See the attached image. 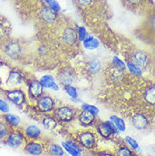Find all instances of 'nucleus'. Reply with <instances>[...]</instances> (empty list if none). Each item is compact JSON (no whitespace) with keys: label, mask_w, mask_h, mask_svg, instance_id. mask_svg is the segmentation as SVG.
Returning a JSON list of instances; mask_svg holds the SVG:
<instances>
[{"label":"nucleus","mask_w":155,"mask_h":156,"mask_svg":"<svg viewBox=\"0 0 155 156\" xmlns=\"http://www.w3.org/2000/svg\"><path fill=\"white\" fill-rule=\"evenodd\" d=\"M125 1L131 4H139V3H141L142 0H125Z\"/></svg>","instance_id":"39"},{"label":"nucleus","mask_w":155,"mask_h":156,"mask_svg":"<svg viewBox=\"0 0 155 156\" xmlns=\"http://www.w3.org/2000/svg\"><path fill=\"white\" fill-rule=\"evenodd\" d=\"M125 142L127 143L128 144L131 146V148H132V149H138V148H139V144H138V143H137L134 138H132V136H126L125 137Z\"/></svg>","instance_id":"34"},{"label":"nucleus","mask_w":155,"mask_h":156,"mask_svg":"<svg viewBox=\"0 0 155 156\" xmlns=\"http://www.w3.org/2000/svg\"><path fill=\"white\" fill-rule=\"evenodd\" d=\"M84 43V47L86 49H89V50H93L95 48H97L99 46V43L97 39L94 38L93 37H88L83 41Z\"/></svg>","instance_id":"21"},{"label":"nucleus","mask_w":155,"mask_h":156,"mask_svg":"<svg viewBox=\"0 0 155 156\" xmlns=\"http://www.w3.org/2000/svg\"><path fill=\"white\" fill-rule=\"evenodd\" d=\"M22 82V76L17 71H11L7 79V84L9 86H18Z\"/></svg>","instance_id":"17"},{"label":"nucleus","mask_w":155,"mask_h":156,"mask_svg":"<svg viewBox=\"0 0 155 156\" xmlns=\"http://www.w3.org/2000/svg\"><path fill=\"white\" fill-rule=\"evenodd\" d=\"M132 122L134 127L137 130H144L148 126V120L143 114H136L132 116Z\"/></svg>","instance_id":"7"},{"label":"nucleus","mask_w":155,"mask_h":156,"mask_svg":"<svg viewBox=\"0 0 155 156\" xmlns=\"http://www.w3.org/2000/svg\"><path fill=\"white\" fill-rule=\"evenodd\" d=\"M82 108L83 109V110H86L87 112H90L93 115H94L95 116L98 115L99 113V109L98 108H97L96 106L91 105H88V104H83L82 105Z\"/></svg>","instance_id":"31"},{"label":"nucleus","mask_w":155,"mask_h":156,"mask_svg":"<svg viewBox=\"0 0 155 156\" xmlns=\"http://www.w3.org/2000/svg\"><path fill=\"white\" fill-rule=\"evenodd\" d=\"M97 133L104 138H109L114 134H118L119 130L111 121H107L105 122H101L97 126Z\"/></svg>","instance_id":"1"},{"label":"nucleus","mask_w":155,"mask_h":156,"mask_svg":"<svg viewBox=\"0 0 155 156\" xmlns=\"http://www.w3.org/2000/svg\"><path fill=\"white\" fill-rule=\"evenodd\" d=\"M67 143H68L71 147H73L74 148H76V150H78L79 152H81V151H82V150H81V148H80V147L78 146V144H76V143H74V142H72V141H71V142H70V141H68Z\"/></svg>","instance_id":"38"},{"label":"nucleus","mask_w":155,"mask_h":156,"mask_svg":"<svg viewBox=\"0 0 155 156\" xmlns=\"http://www.w3.org/2000/svg\"><path fill=\"white\" fill-rule=\"evenodd\" d=\"M49 153L55 156H64L65 154V151L62 147L56 144H53L49 146Z\"/></svg>","instance_id":"25"},{"label":"nucleus","mask_w":155,"mask_h":156,"mask_svg":"<svg viewBox=\"0 0 155 156\" xmlns=\"http://www.w3.org/2000/svg\"><path fill=\"white\" fill-rule=\"evenodd\" d=\"M46 2L48 5L49 6V8H51L53 10H55V12L59 11L61 9V7L56 0H44Z\"/></svg>","instance_id":"33"},{"label":"nucleus","mask_w":155,"mask_h":156,"mask_svg":"<svg viewBox=\"0 0 155 156\" xmlns=\"http://www.w3.org/2000/svg\"><path fill=\"white\" fill-rule=\"evenodd\" d=\"M63 40L66 44H75L77 40V36L76 31L72 28H66L63 34Z\"/></svg>","instance_id":"15"},{"label":"nucleus","mask_w":155,"mask_h":156,"mask_svg":"<svg viewBox=\"0 0 155 156\" xmlns=\"http://www.w3.org/2000/svg\"><path fill=\"white\" fill-rule=\"evenodd\" d=\"M25 134H26V136H27L28 138L37 139L41 135V130L37 126H28L26 128V130H25Z\"/></svg>","instance_id":"18"},{"label":"nucleus","mask_w":155,"mask_h":156,"mask_svg":"<svg viewBox=\"0 0 155 156\" xmlns=\"http://www.w3.org/2000/svg\"><path fill=\"white\" fill-rule=\"evenodd\" d=\"M83 156H85V155H83Z\"/></svg>","instance_id":"41"},{"label":"nucleus","mask_w":155,"mask_h":156,"mask_svg":"<svg viewBox=\"0 0 155 156\" xmlns=\"http://www.w3.org/2000/svg\"><path fill=\"white\" fill-rule=\"evenodd\" d=\"M41 17L43 18V20L45 22L51 23L56 19L57 15H56V12L55 10H53L51 8L45 7L41 10Z\"/></svg>","instance_id":"16"},{"label":"nucleus","mask_w":155,"mask_h":156,"mask_svg":"<svg viewBox=\"0 0 155 156\" xmlns=\"http://www.w3.org/2000/svg\"><path fill=\"white\" fill-rule=\"evenodd\" d=\"M56 116L59 121L64 122H69L73 120L75 116V111L71 107L61 106L56 110Z\"/></svg>","instance_id":"4"},{"label":"nucleus","mask_w":155,"mask_h":156,"mask_svg":"<svg viewBox=\"0 0 155 156\" xmlns=\"http://www.w3.org/2000/svg\"><path fill=\"white\" fill-rule=\"evenodd\" d=\"M101 68H102V64H101L100 60H98V59H93L88 65V69L92 74L98 73L101 70Z\"/></svg>","instance_id":"23"},{"label":"nucleus","mask_w":155,"mask_h":156,"mask_svg":"<svg viewBox=\"0 0 155 156\" xmlns=\"http://www.w3.org/2000/svg\"><path fill=\"white\" fill-rule=\"evenodd\" d=\"M125 66H126V68H128V70H130L132 74L138 76H141L142 74H143L142 68L138 66L137 65H136L135 63L132 62V61H127Z\"/></svg>","instance_id":"24"},{"label":"nucleus","mask_w":155,"mask_h":156,"mask_svg":"<svg viewBox=\"0 0 155 156\" xmlns=\"http://www.w3.org/2000/svg\"><path fill=\"white\" fill-rule=\"evenodd\" d=\"M5 121L9 126L11 127H17L20 124V118L14 114H6L5 115Z\"/></svg>","instance_id":"19"},{"label":"nucleus","mask_w":155,"mask_h":156,"mask_svg":"<svg viewBox=\"0 0 155 156\" xmlns=\"http://www.w3.org/2000/svg\"><path fill=\"white\" fill-rule=\"evenodd\" d=\"M5 53L11 58H17L21 53V48L18 43L11 42L5 48Z\"/></svg>","instance_id":"9"},{"label":"nucleus","mask_w":155,"mask_h":156,"mask_svg":"<svg viewBox=\"0 0 155 156\" xmlns=\"http://www.w3.org/2000/svg\"><path fill=\"white\" fill-rule=\"evenodd\" d=\"M154 87H150L145 93V99L150 105H154Z\"/></svg>","instance_id":"26"},{"label":"nucleus","mask_w":155,"mask_h":156,"mask_svg":"<svg viewBox=\"0 0 155 156\" xmlns=\"http://www.w3.org/2000/svg\"><path fill=\"white\" fill-rule=\"evenodd\" d=\"M25 136L24 134L18 131H13L9 133L6 139L7 144L11 148H19L23 144Z\"/></svg>","instance_id":"3"},{"label":"nucleus","mask_w":155,"mask_h":156,"mask_svg":"<svg viewBox=\"0 0 155 156\" xmlns=\"http://www.w3.org/2000/svg\"><path fill=\"white\" fill-rule=\"evenodd\" d=\"M9 110V107L8 104L4 100L0 99V111L3 113H7Z\"/></svg>","instance_id":"36"},{"label":"nucleus","mask_w":155,"mask_h":156,"mask_svg":"<svg viewBox=\"0 0 155 156\" xmlns=\"http://www.w3.org/2000/svg\"><path fill=\"white\" fill-rule=\"evenodd\" d=\"M75 79L76 76L74 72L70 70H65L64 71H61L58 75V80L64 86L71 85L75 82Z\"/></svg>","instance_id":"11"},{"label":"nucleus","mask_w":155,"mask_h":156,"mask_svg":"<svg viewBox=\"0 0 155 156\" xmlns=\"http://www.w3.org/2000/svg\"><path fill=\"white\" fill-rule=\"evenodd\" d=\"M62 146L63 148H65V150L66 152L68 153L69 154H70L71 156H81V152H79L76 148L71 147L67 142H63Z\"/></svg>","instance_id":"27"},{"label":"nucleus","mask_w":155,"mask_h":156,"mask_svg":"<svg viewBox=\"0 0 155 156\" xmlns=\"http://www.w3.org/2000/svg\"><path fill=\"white\" fill-rule=\"evenodd\" d=\"M112 62L117 70H120V71H125V70H126V66H125V63L119 58L114 57L112 59Z\"/></svg>","instance_id":"30"},{"label":"nucleus","mask_w":155,"mask_h":156,"mask_svg":"<svg viewBox=\"0 0 155 156\" xmlns=\"http://www.w3.org/2000/svg\"><path fill=\"white\" fill-rule=\"evenodd\" d=\"M9 133V128L8 124L4 121H0V139H3L8 136Z\"/></svg>","instance_id":"29"},{"label":"nucleus","mask_w":155,"mask_h":156,"mask_svg":"<svg viewBox=\"0 0 155 156\" xmlns=\"http://www.w3.org/2000/svg\"><path fill=\"white\" fill-rule=\"evenodd\" d=\"M64 89L65 90V92L67 93V94H68L71 98H73V99L77 98L78 94L77 90L76 89V87H74L71 86V85H65V86H64Z\"/></svg>","instance_id":"28"},{"label":"nucleus","mask_w":155,"mask_h":156,"mask_svg":"<svg viewBox=\"0 0 155 156\" xmlns=\"http://www.w3.org/2000/svg\"><path fill=\"white\" fill-rule=\"evenodd\" d=\"M43 124L47 130H54L57 127V121L54 117L47 115L43 119Z\"/></svg>","instance_id":"20"},{"label":"nucleus","mask_w":155,"mask_h":156,"mask_svg":"<svg viewBox=\"0 0 155 156\" xmlns=\"http://www.w3.org/2000/svg\"><path fill=\"white\" fill-rule=\"evenodd\" d=\"M40 83L42 84L43 87L46 88H51V89L55 90V91H58V87L55 82V78L51 75H46L40 79Z\"/></svg>","instance_id":"14"},{"label":"nucleus","mask_w":155,"mask_h":156,"mask_svg":"<svg viewBox=\"0 0 155 156\" xmlns=\"http://www.w3.org/2000/svg\"><path fill=\"white\" fill-rule=\"evenodd\" d=\"M78 140L82 146L86 149H91L95 146L96 144V137L93 132L91 131H84L79 133Z\"/></svg>","instance_id":"2"},{"label":"nucleus","mask_w":155,"mask_h":156,"mask_svg":"<svg viewBox=\"0 0 155 156\" xmlns=\"http://www.w3.org/2000/svg\"><path fill=\"white\" fill-rule=\"evenodd\" d=\"M97 156H114L112 154H110V153L108 152H101L98 154V155Z\"/></svg>","instance_id":"40"},{"label":"nucleus","mask_w":155,"mask_h":156,"mask_svg":"<svg viewBox=\"0 0 155 156\" xmlns=\"http://www.w3.org/2000/svg\"><path fill=\"white\" fill-rule=\"evenodd\" d=\"M116 156H133L132 151L126 146H122L117 150Z\"/></svg>","instance_id":"32"},{"label":"nucleus","mask_w":155,"mask_h":156,"mask_svg":"<svg viewBox=\"0 0 155 156\" xmlns=\"http://www.w3.org/2000/svg\"><path fill=\"white\" fill-rule=\"evenodd\" d=\"M43 87L39 81H32L29 86V94L32 98H39L42 96Z\"/></svg>","instance_id":"10"},{"label":"nucleus","mask_w":155,"mask_h":156,"mask_svg":"<svg viewBox=\"0 0 155 156\" xmlns=\"http://www.w3.org/2000/svg\"><path fill=\"white\" fill-rule=\"evenodd\" d=\"M78 119H79L81 125H82L83 126H89L93 125V122L95 121V115L90 112L83 110L80 113Z\"/></svg>","instance_id":"13"},{"label":"nucleus","mask_w":155,"mask_h":156,"mask_svg":"<svg viewBox=\"0 0 155 156\" xmlns=\"http://www.w3.org/2000/svg\"><path fill=\"white\" fill-rule=\"evenodd\" d=\"M132 61L141 68H145L148 64V57L143 51H136L132 55Z\"/></svg>","instance_id":"8"},{"label":"nucleus","mask_w":155,"mask_h":156,"mask_svg":"<svg viewBox=\"0 0 155 156\" xmlns=\"http://www.w3.org/2000/svg\"><path fill=\"white\" fill-rule=\"evenodd\" d=\"M26 151L32 156H39L43 153V147L39 143L30 142L26 146Z\"/></svg>","instance_id":"12"},{"label":"nucleus","mask_w":155,"mask_h":156,"mask_svg":"<svg viewBox=\"0 0 155 156\" xmlns=\"http://www.w3.org/2000/svg\"><path fill=\"white\" fill-rule=\"evenodd\" d=\"M110 121L114 124L116 128L119 130V132H121V133L125 132V130H126L125 123L121 118L116 116V115H112V116H110Z\"/></svg>","instance_id":"22"},{"label":"nucleus","mask_w":155,"mask_h":156,"mask_svg":"<svg viewBox=\"0 0 155 156\" xmlns=\"http://www.w3.org/2000/svg\"><path fill=\"white\" fill-rule=\"evenodd\" d=\"M37 107L43 112H49L55 107L54 99L49 96H43L37 100Z\"/></svg>","instance_id":"6"},{"label":"nucleus","mask_w":155,"mask_h":156,"mask_svg":"<svg viewBox=\"0 0 155 156\" xmlns=\"http://www.w3.org/2000/svg\"><path fill=\"white\" fill-rule=\"evenodd\" d=\"M78 37L81 41H84L86 38V31L85 28L82 27H78Z\"/></svg>","instance_id":"35"},{"label":"nucleus","mask_w":155,"mask_h":156,"mask_svg":"<svg viewBox=\"0 0 155 156\" xmlns=\"http://www.w3.org/2000/svg\"><path fill=\"white\" fill-rule=\"evenodd\" d=\"M7 98L16 105H22L26 101L25 94L21 90H11L7 93Z\"/></svg>","instance_id":"5"},{"label":"nucleus","mask_w":155,"mask_h":156,"mask_svg":"<svg viewBox=\"0 0 155 156\" xmlns=\"http://www.w3.org/2000/svg\"><path fill=\"white\" fill-rule=\"evenodd\" d=\"M77 1V3L81 6H88L89 4H92V2H93V0H76Z\"/></svg>","instance_id":"37"}]
</instances>
